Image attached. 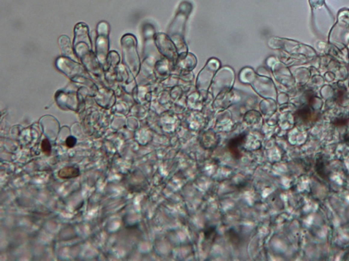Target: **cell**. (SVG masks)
Segmentation results:
<instances>
[{"label":"cell","instance_id":"3","mask_svg":"<svg viewBox=\"0 0 349 261\" xmlns=\"http://www.w3.org/2000/svg\"><path fill=\"white\" fill-rule=\"evenodd\" d=\"M66 145H67V146L68 148H73L76 144V140L74 137L70 136L69 137H68L67 140H66Z\"/></svg>","mask_w":349,"mask_h":261},{"label":"cell","instance_id":"1","mask_svg":"<svg viewBox=\"0 0 349 261\" xmlns=\"http://www.w3.org/2000/svg\"><path fill=\"white\" fill-rule=\"evenodd\" d=\"M79 170L73 167H67L61 170L58 173L59 177L61 179H70L79 176Z\"/></svg>","mask_w":349,"mask_h":261},{"label":"cell","instance_id":"2","mask_svg":"<svg viewBox=\"0 0 349 261\" xmlns=\"http://www.w3.org/2000/svg\"><path fill=\"white\" fill-rule=\"evenodd\" d=\"M41 147H42V150L45 154H49L51 151V146L49 142L47 140H45L42 141V144H41Z\"/></svg>","mask_w":349,"mask_h":261}]
</instances>
